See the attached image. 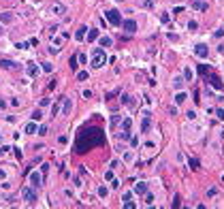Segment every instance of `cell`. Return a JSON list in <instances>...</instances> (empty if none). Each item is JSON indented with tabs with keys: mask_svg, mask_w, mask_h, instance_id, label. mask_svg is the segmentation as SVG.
<instances>
[{
	"mask_svg": "<svg viewBox=\"0 0 224 209\" xmlns=\"http://www.w3.org/2000/svg\"><path fill=\"white\" fill-rule=\"evenodd\" d=\"M184 77H186L188 81H192V77H194V75H192V68H184Z\"/></svg>",
	"mask_w": 224,
	"mask_h": 209,
	"instance_id": "cell-22",
	"label": "cell"
},
{
	"mask_svg": "<svg viewBox=\"0 0 224 209\" xmlns=\"http://www.w3.org/2000/svg\"><path fill=\"white\" fill-rule=\"evenodd\" d=\"M122 201H124V203H126V201H132V192H124V194H122Z\"/></svg>",
	"mask_w": 224,
	"mask_h": 209,
	"instance_id": "cell-25",
	"label": "cell"
},
{
	"mask_svg": "<svg viewBox=\"0 0 224 209\" xmlns=\"http://www.w3.org/2000/svg\"><path fill=\"white\" fill-rule=\"evenodd\" d=\"M216 115H218V120H224V109H216Z\"/></svg>",
	"mask_w": 224,
	"mask_h": 209,
	"instance_id": "cell-33",
	"label": "cell"
},
{
	"mask_svg": "<svg viewBox=\"0 0 224 209\" xmlns=\"http://www.w3.org/2000/svg\"><path fill=\"white\" fill-rule=\"evenodd\" d=\"M77 79H79V81H86V79H88V73H86V71H79V73H77Z\"/></svg>",
	"mask_w": 224,
	"mask_h": 209,
	"instance_id": "cell-24",
	"label": "cell"
},
{
	"mask_svg": "<svg viewBox=\"0 0 224 209\" xmlns=\"http://www.w3.org/2000/svg\"><path fill=\"white\" fill-rule=\"evenodd\" d=\"M105 62H107V56H105V51H103L101 47H96V49L92 51V66H94V68H101Z\"/></svg>",
	"mask_w": 224,
	"mask_h": 209,
	"instance_id": "cell-2",
	"label": "cell"
},
{
	"mask_svg": "<svg viewBox=\"0 0 224 209\" xmlns=\"http://www.w3.org/2000/svg\"><path fill=\"white\" fill-rule=\"evenodd\" d=\"M51 13H54V15H64V13H66V7H64V5H54V7H51Z\"/></svg>",
	"mask_w": 224,
	"mask_h": 209,
	"instance_id": "cell-9",
	"label": "cell"
},
{
	"mask_svg": "<svg viewBox=\"0 0 224 209\" xmlns=\"http://www.w3.org/2000/svg\"><path fill=\"white\" fill-rule=\"evenodd\" d=\"M124 160H126V162H132V160H135V156H132V154H130V152H128V154H126V156H124Z\"/></svg>",
	"mask_w": 224,
	"mask_h": 209,
	"instance_id": "cell-36",
	"label": "cell"
},
{
	"mask_svg": "<svg viewBox=\"0 0 224 209\" xmlns=\"http://www.w3.org/2000/svg\"><path fill=\"white\" fill-rule=\"evenodd\" d=\"M137 192H139V194H145V192H147V183H145V181H139V183H137Z\"/></svg>",
	"mask_w": 224,
	"mask_h": 209,
	"instance_id": "cell-16",
	"label": "cell"
},
{
	"mask_svg": "<svg viewBox=\"0 0 224 209\" xmlns=\"http://www.w3.org/2000/svg\"><path fill=\"white\" fill-rule=\"evenodd\" d=\"M216 36H224V28H220V30L216 32Z\"/></svg>",
	"mask_w": 224,
	"mask_h": 209,
	"instance_id": "cell-42",
	"label": "cell"
},
{
	"mask_svg": "<svg viewBox=\"0 0 224 209\" xmlns=\"http://www.w3.org/2000/svg\"><path fill=\"white\" fill-rule=\"evenodd\" d=\"M41 118H43V113H41V109H36V111L32 113V120H34V122H39Z\"/></svg>",
	"mask_w": 224,
	"mask_h": 209,
	"instance_id": "cell-23",
	"label": "cell"
},
{
	"mask_svg": "<svg viewBox=\"0 0 224 209\" xmlns=\"http://www.w3.org/2000/svg\"><path fill=\"white\" fill-rule=\"evenodd\" d=\"M160 21H162V24H169V15H166L164 11L160 13Z\"/></svg>",
	"mask_w": 224,
	"mask_h": 209,
	"instance_id": "cell-29",
	"label": "cell"
},
{
	"mask_svg": "<svg viewBox=\"0 0 224 209\" xmlns=\"http://www.w3.org/2000/svg\"><path fill=\"white\" fill-rule=\"evenodd\" d=\"M39 105H41V107H47V105H49V98H41V103H39Z\"/></svg>",
	"mask_w": 224,
	"mask_h": 209,
	"instance_id": "cell-38",
	"label": "cell"
},
{
	"mask_svg": "<svg viewBox=\"0 0 224 209\" xmlns=\"http://www.w3.org/2000/svg\"><path fill=\"white\" fill-rule=\"evenodd\" d=\"M21 196H23V201L26 203H36V192H34V188H28V186H23V190H21Z\"/></svg>",
	"mask_w": 224,
	"mask_h": 209,
	"instance_id": "cell-4",
	"label": "cell"
},
{
	"mask_svg": "<svg viewBox=\"0 0 224 209\" xmlns=\"http://www.w3.org/2000/svg\"><path fill=\"white\" fill-rule=\"evenodd\" d=\"M43 71H47V73H51V71H54V66L49 64V62H43Z\"/></svg>",
	"mask_w": 224,
	"mask_h": 209,
	"instance_id": "cell-27",
	"label": "cell"
},
{
	"mask_svg": "<svg viewBox=\"0 0 224 209\" xmlns=\"http://www.w3.org/2000/svg\"><path fill=\"white\" fill-rule=\"evenodd\" d=\"M124 32H126V34H135L137 32V21L135 19H126V21H124Z\"/></svg>",
	"mask_w": 224,
	"mask_h": 209,
	"instance_id": "cell-6",
	"label": "cell"
},
{
	"mask_svg": "<svg viewBox=\"0 0 224 209\" xmlns=\"http://www.w3.org/2000/svg\"><path fill=\"white\" fill-rule=\"evenodd\" d=\"M64 100V107H62V115H68L70 113V109H73V103H70V98H62Z\"/></svg>",
	"mask_w": 224,
	"mask_h": 209,
	"instance_id": "cell-10",
	"label": "cell"
},
{
	"mask_svg": "<svg viewBox=\"0 0 224 209\" xmlns=\"http://www.w3.org/2000/svg\"><path fill=\"white\" fill-rule=\"evenodd\" d=\"M190 169H192V171H196V169H198V160L190 158Z\"/></svg>",
	"mask_w": 224,
	"mask_h": 209,
	"instance_id": "cell-26",
	"label": "cell"
},
{
	"mask_svg": "<svg viewBox=\"0 0 224 209\" xmlns=\"http://www.w3.org/2000/svg\"><path fill=\"white\" fill-rule=\"evenodd\" d=\"M28 181L32 183V188H41V186H43V173H30L28 175Z\"/></svg>",
	"mask_w": 224,
	"mask_h": 209,
	"instance_id": "cell-5",
	"label": "cell"
},
{
	"mask_svg": "<svg viewBox=\"0 0 224 209\" xmlns=\"http://www.w3.org/2000/svg\"><path fill=\"white\" fill-rule=\"evenodd\" d=\"M5 177H7V173H5V171H0V179H5Z\"/></svg>",
	"mask_w": 224,
	"mask_h": 209,
	"instance_id": "cell-43",
	"label": "cell"
},
{
	"mask_svg": "<svg viewBox=\"0 0 224 209\" xmlns=\"http://www.w3.org/2000/svg\"><path fill=\"white\" fill-rule=\"evenodd\" d=\"M207 83H209V85H213L216 90H224V85L220 83V79H218L216 75H207Z\"/></svg>",
	"mask_w": 224,
	"mask_h": 209,
	"instance_id": "cell-7",
	"label": "cell"
},
{
	"mask_svg": "<svg viewBox=\"0 0 224 209\" xmlns=\"http://www.w3.org/2000/svg\"><path fill=\"white\" fill-rule=\"evenodd\" d=\"M0 19H2L5 24H9V21H13V15L11 13H0Z\"/></svg>",
	"mask_w": 224,
	"mask_h": 209,
	"instance_id": "cell-20",
	"label": "cell"
},
{
	"mask_svg": "<svg viewBox=\"0 0 224 209\" xmlns=\"http://www.w3.org/2000/svg\"><path fill=\"white\" fill-rule=\"evenodd\" d=\"M117 2H120V0H117Z\"/></svg>",
	"mask_w": 224,
	"mask_h": 209,
	"instance_id": "cell-45",
	"label": "cell"
},
{
	"mask_svg": "<svg viewBox=\"0 0 224 209\" xmlns=\"http://www.w3.org/2000/svg\"><path fill=\"white\" fill-rule=\"evenodd\" d=\"M96 38H98V30L94 28V30H90V32H88V41H92V43H94Z\"/></svg>",
	"mask_w": 224,
	"mask_h": 209,
	"instance_id": "cell-18",
	"label": "cell"
},
{
	"mask_svg": "<svg viewBox=\"0 0 224 209\" xmlns=\"http://www.w3.org/2000/svg\"><path fill=\"white\" fill-rule=\"evenodd\" d=\"M70 68H77V56L70 58Z\"/></svg>",
	"mask_w": 224,
	"mask_h": 209,
	"instance_id": "cell-34",
	"label": "cell"
},
{
	"mask_svg": "<svg viewBox=\"0 0 224 209\" xmlns=\"http://www.w3.org/2000/svg\"><path fill=\"white\" fill-rule=\"evenodd\" d=\"M122 105H126V107H135V98L130 94H124L122 96Z\"/></svg>",
	"mask_w": 224,
	"mask_h": 209,
	"instance_id": "cell-11",
	"label": "cell"
},
{
	"mask_svg": "<svg viewBox=\"0 0 224 209\" xmlns=\"http://www.w3.org/2000/svg\"><path fill=\"white\" fill-rule=\"evenodd\" d=\"M105 141L103 139V132L98 128H90V130H83L79 137H77V152H88L90 147L94 145H101Z\"/></svg>",
	"mask_w": 224,
	"mask_h": 209,
	"instance_id": "cell-1",
	"label": "cell"
},
{
	"mask_svg": "<svg viewBox=\"0 0 224 209\" xmlns=\"http://www.w3.org/2000/svg\"><path fill=\"white\" fill-rule=\"evenodd\" d=\"M216 194H218V190H216V188H209V190H207V196H209V198H213Z\"/></svg>",
	"mask_w": 224,
	"mask_h": 209,
	"instance_id": "cell-31",
	"label": "cell"
},
{
	"mask_svg": "<svg viewBox=\"0 0 224 209\" xmlns=\"http://www.w3.org/2000/svg\"><path fill=\"white\" fill-rule=\"evenodd\" d=\"M130 126H132V122H130V118H128V120H124V130H130Z\"/></svg>",
	"mask_w": 224,
	"mask_h": 209,
	"instance_id": "cell-32",
	"label": "cell"
},
{
	"mask_svg": "<svg viewBox=\"0 0 224 209\" xmlns=\"http://www.w3.org/2000/svg\"><path fill=\"white\" fill-rule=\"evenodd\" d=\"M0 68H15V62H11V60H0Z\"/></svg>",
	"mask_w": 224,
	"mask_h": 209,
	"instance_id": "cell-13",
	"label": "cell"
},
{
	"mask_svg": "<svg viewBox=\"0 0 224 209\" xmlns=\"http://www.w3.org/2000/svg\"><path fill=\"white\" fill-rule=\"evenodd\" d=\"M120 139H130V130H126V132H122V134H120Z\"/></svg>",
	"mask_w": 224,
	"mask_h": 209,
	"instance_id": "cell-37",
	"label": "cell"
},
{
	"mask_svg": "<svg viewBox=\"0 0 224 209\" xmlns=\"http://www.w3.org/2000/svg\"><path fill=\"white\" fill-rule=\"evenodd\" d=\"M2 32H5V30H2V26H0V36H2Z\"/></svg>",
	"mask_w": 224,
	"mask_h": 209,
	"instance_id": "cell-44",
	"label": "cell"
},
{
	"mask_svg": "<svg viewBox=\"0 0 224 209\" xmlns=\"http://www.w3.org/2000/svg\"><path fill=\"white\" fill-rule=\"evenodd\" d=\"M196 71H198V75L207 77V75H209V66H207V64H198V66H196Z\"/></svg>",
	"mask_w": 224,
	"mask_h": 209,
	"instance_id": "cell-12",
	"label": "cell"
},
{
	"mask_svg": "<svg viewBox=\"0 0 224 209\" xmlns=\"http://www.w3.org/2000/svg\"><path fill=\"white\" fill-rule=\"evenodd\" d=\"M188 28H190V30H196V28H198V26H196V21H194V19H192V21H188Z\"/></svg>",
	"mask_w": 224,
	"mask_h": 209,
	"instance_id": "cell-35",
	"label": "cell"
},
{
	"mask_svg": "<svg viewBox=\"0 0 224 209\" xmlns=\"http://www.w3.org/2000/svg\"><path fill=\"white\" fill-rule=\"evenodd\" d=\"M86 32H88V28H79L77 32H75V38H77V41H83V38H86Z\"/></svg>",
	"mask_w": 224,
	"mask_h": 209,
	"instance_id": "cell-15",
	"label": "cell"
},
{
	"mask_svg": "<svg viewBox=\"0 0 224 209\" xmlns=\"http://www.w3.org/2000/svg\"><path fill=\"white\" fill-rule=\"evenodd\" d=\"M36 134H47V126H41V128H39V132H36Z\"/></svg>",
	"mask_w": 224,
	"mask_h": 209,
	"instance_id": "cell-39",
	"label": "cell"
},
{
	"mask_svg": "<svg viewBox=\"0 0 224 209\" xmlns=\"http://www.w3.org/2000/svg\"><path fill=\"white\" fill-rule=\"evenodd\" d=\"M152 201H154V196H152V194H147V196H145V203H147V205H152Z\"/></svg>",
	"mask_w": 224,
	"mask_h": 209,
	"instance_id": "cell-40",
	"label": "cell"
},
{
	"mask_svg": "<svg viewBox=\"0 0 224 209\" xmlns=\"http://www.w3.org/2000/svg\"><path fill=\"white\" fill-rule=\"evenodd\" d=\"M194 54H196L198 58H207L209 49H207V45H196V47H194Z\"/></svg>",
	"mask_w": 224,
	"mask_h": 209,
	"instance_id": "cell-8",
	"label": "cell"
},
{
	"mask_svg": "<svg viewBox=\"0 0 224 209\" xmlns=\"http://www.w3.org/2000/svg\"><path fill=\"white\" fill-rule=\"evenodd\" d=\"M26 132H28V134H34V132H36V124H34V122L26 124Z\"/></svg>",
	"mask_w": 224,
	"mask_h": 209,
	"instance_id": "cell-19",
	"label": "cell"
},
{
	"mask_svg": "<svg viewBox=\"0 0 224 209\" xmlns=\"http://www.w3.org/2000/svg\"><path fill=\"white\" fill-rule=\"evenodd\" d=\"M105 17H107V21H109L111 26H120V24H122V15H120L117 9H109V11H105Z\"/></svg>",
	"mask_w": 224,
	"mask_h": 209,
	"instance_id": "cell-3",
	"label": "cell"
},
{
	"mask_svg": "<svg viewBox=\"0 0 224 209\" xmlns=\"http://www.w3.org/2000/svg\"><path fill=\"white\" fill-rule=\"evenodd\" d=\"M107 194H109V188H107V186H101V188H98V196H103V198H105Z\"/></svg>",
	"mask_w": 224,
	"mask_h": 209,
	"instance_id": "cell-21",
	"label": "cell"
},
{
	"mask_svg": "<svg viewBox=\"0 0 224 209\" xmlns=\"http://www.w3.org/2000/svg\"><path fill=\"white\" fill-rule=\"evenodd\" d=\"M101 45H103V47H109V45H111V38H107V36L101 38Z\"/></svg>",
	"mask_w": 224,
	"mask_h": 209,
	"instance_id": "cell-30",
	"label": "cell"
},
{
	"mask_svg": "<svg viewBox=\"0 0 224 209\" xmlns=\"http://www.w3.org/2000/svg\"><path fill=\"white\" fill-rule=\"evenodd\" d=\"M105 177H107V179L111 181V179H113V169H111V171H107V175H105Z\"/></svg>",
	"mask_w": 224,
	"mask_h": 209,
	"instance_id": "cell-41",
	"label": "cell"
},
{
	"mask_svg": "<svg viewBox=\"0 0 224 209\" xmlns=\"http://www.w3.org/2000/svg\"><path fill=\"white\" fill-rule=\"evenodd\" d=\"M173 85H175V88H182V85H184V79H182V77H175V81H173Z\"/></svg>",
	"mask_w": 224,
	"mask_h": 209,
	"instance_id": "cell-28",
	"label": "cell"
},
{
	"mask_svg": "<svg viewBox=\"0 0 224 209\" xmlns=\"http://www.w3.org/2000/svg\"><path fill=\"white\" fill-rule=\"evenodd\" d=\"M28 75H30V77H34V75H39V66H36V64H32V62L28 64Z\"/></svg>",
	"mask_w": 224,
	"mask_h": 209,
	"instance_id": "cell-14",
	"label": "cell"
},
{
	"mask_svg": "<svg viewBox=\"0 0 224 209\" xmlns=\"http://www.w3.org/2000/svg\"><path fill=\"white\" fill-rule=\"evenodd\" d=\"M184 100H186V92H177V94H175V103L182 105Z\"/></svg>",
	"mask_w": 224,
	"mask_h": 209,
	"instance_id": "cell-17",
	"label": "cell"
}]
</instances>
